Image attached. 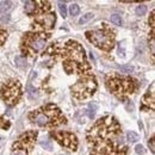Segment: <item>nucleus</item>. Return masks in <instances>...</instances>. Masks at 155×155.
I'll return each mask as SVG.
<instances>
[{
	"mask_svg": "<svg viewBox=\"0 0 155 155\" xmlns=\"http://www.w3.org/2000/svg\"><path fill=\"white\" fill-rule=\"evenodd\" d=\"M61 56L67 73H79L84 75L89 71L85 49L76 41H68L61 51Z\"/></svg>",
	"mask_w": 155,
	"mask_h": 155,
	"instance_id": "f257e3e1",
	"label": "nucleus"
},
{
	"mask_svg": "<svg viewBox=\"0 0 155 155\" xmlns=\"http://www.w3.org/2000/svg\"><path fill=\"white\" fill-rule=\"evenodd\" d=\"M30 119L32 123L37 124L38 127H47V128H53L66 122V118L61 113V110L54 104H48L34 112H31Z\"/></svg>",
	"mask_w": 155,
	"mask_h": 155,
	"instance_id": "f03ea898",
	"label": "nucleus"
},
{
	"mask_svg": "<svg viewBox=\"0 0 155 155\" xmlns=\"http://www.w3.org/2000/svg\"><path fill=\"white\" fill-rule=\"evenodd\" d=\"M119 130L120 128L117 120L111 116H106L96 122L94 125L89 129L87 138L92 141V143L102 140H110L111 137L118 135Z\"/></svg>",
	"mask_w": 155,
	"mask_h": 155,
	"instance_id": "7ed1b4c3",
	"label": "nucleus"
},
{
	"mask_svg": "<svg viewBox=\"0 0 155 155\" xmlns=\"http://www.w3.org/2000/svg\"><path fill=\"white\" fill-rule=\"evenodd\" d=\"M103 25L104 26L102 29L87 31L86 37L97 48L109 51L115 45V31L111 30V27L106 26L105 24H103Z\"/></svg>",
	"mask_w": 155,
	"mask_h": 155,
	"instance_id": "20e7f679",
	"label": "nucleus"
},
{
	"mask_svg": "<svg viewBox=\"0 0 155 155\" xmlns=\"http://www.w3.org/2000/svg\"><path fill=\"white\" fill-rule=\"evenodd\" d=\"M40 5L42 6H36V11L34 13L35 31L44 32V30H50L54 26L56 22V16L54 12H51L48 1H40Z\"/></svg>",
	"mask_w": 155,
	"mask_h": 155,
	"instance_id": "39448f33",
	"label": "nucleus"
},
{
	"mask_svg": "<svg viewBox=\"0 0 155 155\" xmlns=\"http://www.w3.org/2000/svg\"><path fill=\"white\" fill-rule=\"evenodd\" d=\"M106 85L113 94H116L117 97H120V98L131 94L136 89V82L129 78L112 76V78L107 79Z\"/></svg>",
	"mask_w": 155,
	"mask_h": 155,
	"instance_id": "423d86ee",
	"label": "nucleus"
},
{
	"mask_svg": "<svg viewBox=\"0 0 155 155\" xmlns=\"http://www.w3.org/2000/svg\"><path fill=\"white\" fill-rule=\"evenodd\" d=\"M97 89L96 78L91 74H84L80 80L72 87L73 96L78 99H86L91 97Z\"/></svg>",
	"mask_w": 155,
	"mask_h": 155,
	"instance_id": "0eeeda50",
	"label": "nucleus"
},
{
	"mask_svg": "<svg viewBox=\"0 0 155 155\" xmlns=\"http://www.w3.org/2000/svg\"><path fill=\"white\" fill-rule=\"evenodd\" d=\"M47 40H48V35H45L44 32L26 34L24 40H23V43H22L23 44L22 49L26 54L34 55V54L40 53L41 50L44 49V47L47 44Z\"/></svg>",
	"mask_w": 155,
	"mask_h": 155,
	"instance_id": "6e6552de",
	"label": "nucleus"
},
{
	"mask_svg": "<svg viewBox=\"0 0 155 155\" xmlns=\"http://www.w3.org/2000/svg\"><path fill=\"white\" fill-rule=\"evenodd\" d=\"M127 148L118 150L117 146L111 140H102L93 142L91 155H125Z\"/></svg>",
	"mask_w": 155,
	"mask_h": 155,
	"instance_id": "1a4fd4ad",
	"label": "nucleus"
},
{
	"mask_svg": "<svg viewBox=\"0 0 155 155\" xmlns=\"http://www.w3.org/2000/svg\"><path fill=\"white\" fill-rule=\"evenodd\" d=\"M22 94V89H20V84L18 81H10L5 84L1 88V97L5 100V103L10 106L14 105Z\"/></svg>",
	"mask_w": 155,
	"mask_h": 155,
	"instance_id": "9d476101",
	"label": "nucleus"
},
{
	"mask_svg": "<svg viewBox=\"0 0 155 155\" xmlns=\"http://www.w3.org/2000/svg\"><path fill=\"white\" fill-rule=\"evenodd\" d=\"M36 137H37V133L36 131H27L24 135H22L17 142L13 143V149L16 150H27L30 151L32 149L35 142H36Z\"/></svg>",
	"mask_w": 155,
	"mask_h": 155,
	"instance_id": "9b49d317",
	"label": "nucleus"
},
{
	"mask_svg": "<svg viewBox=\"0 0 155 155\" xmlns=\"http://www.w3.org/2000/svg\"><path fill=\"white\" fill-rule=\"evenodd\" d=\"M53 136L55 137V140L66 148H69L72 150H75L78 147V141L74 134L72 133H67V131H55L53 133Z\"/></svg>",
	"mask_w": 155,
	"mask_h": 155,
	"instance_id": "f8f14e48",
	"label": "nucleus"
},
{
	"mask_svg": "<svg viewBox=\"0 0 155 155\" xmlns=\"http://www.w3.org/2000/svg\"><path fill=\"white\" fill-rule=\"evenodd\" d=\"M142 103H143V105L150 107L151 110L155 109V93H154V85H151L150 91H148V92L146 93V94H144V97L142 98Z\"/></svg>",
	"mask_w": 155,
	"mask_h": 155,
	"instance_id": "ddd939ff",
	"label": "nucleus"
},
{
	"mask_svg": "<svg viewBox=\"0 0 155 155\" xmlns=\"http://www.w3.org/2000/svg\"><path fill=\"white\" fill-rule=\"evenodd\" d=\"M26 93H27V97L30 99H35V98L38 97V91L35 87L31 86V84H27V86H26Z\"/></svg>",
	"mask_w": 155,
	"mask_h": 155,
	"instance_id": "4468645a",
	"label": "nucleus"
},
{
	"mask_svg": "<svg viewBox=\"0 0 155 155\" xmlns=\"http://www.w3.org/2000/svg\"><path fill=\"white\" fill-rule=\"evenodd\" d=\"M24 5H25V12L27 14H34L35 13V11H36V3H34V1H25Z\"/></svg>",
	"mask_w": 155,
	"mask_h": 155,
	"instance_id": "2eb2a0df",
	"label": "nucleus"
},
{
	"mask_svg": "<svg viewBox=\"0 0 155 155\" xmlns=\"http://www.w3.org/2000/svg\"><path fill=\"white\" fill-rule=\"evenodd\" d=\"M12 1H1L0 3V13H6L12 9Z\"/></svg>",
	"mask_w": 155,
	"mask_h": 155,
	"instance_id": "dca6fc26",
	"label": "nucleus"
},
{
	"mask_svg": "<svg viewBox=\"0 0 155 155\" xmlns=\"http://www.w3.org/2000/svg\"><path fill=\"white\" fill-rule=\"evenodd\" d=\"M97 109H98L97 104H94V103L88 104V106H87V115H88L89 118H93V117L96 116V111H97Z\"/></svg>",
	"mask_w": 155,
	"mask_h": 155,
	"instance_id": "f3484780",
	"label": "nucleus"
},
{
	"mask_svg": "<svg viewBox=\"0 0 155 155\" xmlns=\"http://www.w3.org/2000/svg\"><path fill=\"white\" fill-rule=\"evenodd\" d=\"M14 62H16V66L19 67V68H25L26 67V60L23 56H16Z\"/></svg>",
	"mask_w": 155,
	"mask_h": 155,
	"instance_id": "a211bd4d",
	"label": "nucleus"
},
{
	"mask_svg": "<svg viewBox=\"0 0 155 155\" xmlns=\"http://www.w3.org/2000/svg\"><path fill=\"white\" fill-rule=\"evenodd\" d=\"M93 17H94V14H93V13H91V12H88V13H86L85 16H82V17L80 18V20H79V24H85V23L89 22L91 19H93Z\"/></svg>",
	"mask_w": 155,
	"mask_h": 155,
	"instance_id": "6ab92c4d",
	"label": "nucleus"
},
{
	"mask_svg": "<svg viewBox=\"0 0 155 155\" xmlns=\"http://www.w3.org/2000/svg\"><path fill=\"white\" fill-rule=\"evenodd\" d=\"M58 10H60V13H61V16L63 17V18H66L67 17V6L63 4V3H58Z\"/></svg>",
	"mask_w": 155,
	"mask_h": 155,
	"instance_id": "aec40b11",
	"label": "nucleus"
},
{
	"mask_svg": "<svg viewBox=\"0 0 155 155\" xmlns=\"http://www.w3.org/2000/svg\"><path fill=\"white\" fill-rule=\"evenodd\" d=\"M69 12H71V14H72V16H78V14H79V12H80V7H79V5L73 4V5L69 7Z\"/></svg>",
	"mask_w": 155,
	"mask_h": 155,
	"instance_id": "412c9836",
	"label": "nucleus"
},
{
	"mask_svg": "<svg viewBox=\"0 0 155 155\" xmlns=\"http://www.w3.org/2000/svg\"><path fill=\"white\" fill-rule=\"evenodd\" d=\"M111 22L115 25H122V18L119 14H112L111 16Z\"/></svg>",
	"mask_w": 155,
	"mask_h": 155,
	"instance_id": "4be33fe9",
	"label": "nucleus"
},
{
	"mask_svg": "<svg viewBox=\"0 0 155 155\" xmlns=\"http://www.w3.org/2000/svg\"><path fill=\"white\" fill-rule=\"evenodd\" d=\"M127 137H128V140H129L130 142H136V141L138 140V135H137L136 133H134V131H129V133L127 134Z\"/></svg>",
	"mask_w": 155,
	"mask_h": 155,
	"instance_id": "5701e85b",
	"label": "nucleus"
},
{
	"mask_svg": "<svg viewBox=\"0 0 155 155\" xmlns=\"http://www.w3.org/2000/svg\"><path fill=\"white\" fill-rule=\"evenodd\" d=\"M41 146H42L44 149H47V150H51V149H53V143H51L50 140H44V141H42V142H41Z\"/></svg>",
	"mask_w": 155,
	"mask_h": 155,
	"instance_id": "b1692460",
	"label": "nucleus"
},
{
	"mask_svg": "<svg viewBox=\"0 0 155 155\" xmlns=\"http://www.w3.org/2000/svg\"><path fill=\"white\" fill-rule=\"evenodd\" d=\"M6 38H7V32L4 29L0 27V45L4 44V42L6 41Z\"/></svg>",
	"mask_w": 155,
	"mask_h": 155,
	"instance_id": "393cba45",
	"label": "nucleus"
},
{
	"mask_svg": "<svg viewBox=\"0 0 155 155\" xmlns=\"http://www.w3.org/2000/svg\"><path fill=\"white\" fill-rule=\"evenodd\" d=\"M146 12H147V6L146 5L137 6V9H136V14L137 16H143V14H146Z\"/></svg>",
	"mask_w": 155,
	"mask_h": 155,
	"instance_id": "a878e982",
	"label": "nucleus"
},
{
	"mask_svg": "<svg viewBox=\"0 0 155 155\" xmlns=\"http://www.w3.org/2000/svg\"><path fill=\"white\" fill-rule=\"evenodd\" d=\"M0 128L1 129H9L10 128V123L4 119V118H0Z\"/></svg>",
	"mask_w": 155,
	"mask_h": 155,
	"instance_id": "bb28decb",
	"label": "nucleus"
},
{
	"mask_svg": "<svg viewBox=\"0 0 155 155\" xmlns=\"http://www.w3.org/2000/svg\"><path fill=\"white\" fill-rule=\"evenodd\" d=\"M135 151H136L137 154H140V155L146 154V149H144V147H143L142 144H137V146L135 147Z\"/></svg>",
	"mask_w": 155,
	"mask_h": 155,
	"instance_id": "cd10ccee",
	"label": "nucleus"
},
{
	"mask_svg": "<svg viewBox=\"0 0 155 155\" xmlns=\"http://www.w3.org/2000/svg\"><path fill=\"white\" fill-rule=\"evenodd\" d=\"M150 26H151V29L154 30V11H153L151 14H150Z\"/></svg>",
	"mask_w": 155,
	"mask_h": 155,
	"instance_id": "c85d7f7f",
	"label": "nucleus"
},
{
	"mask_svg": "<svg viewBox=\"0 0 155 155\" xmlns=\"http://www.w3.org/2000/svg\"><path fill=\"white\" fill-rule=\"evenodd\" d=\"M122 69H123L124 72H131L134 68H133L131 66H127V67H122Z\"/></svg>",
	"mask_w": 155,
	"mask_h": 155,
	"instance_id": "c756f323",
	"label": "nucleus"
},
{
	"mask_svg": "<svg viewBox=\"0 0 155 155\" xmlns=\"http://www.w3.org/2000/svg\"><path fill=\"white\" fill-rule=\"evenodd\" d=\"M0 19H1V22H3V23H5V22H9V20H10V16H9V14H6V17H1Z\"/></svg>",
	"mask_w": 155,
	"mask_h": 155,
	"instance_id": "7c9ffc66",
	"label": "nucleus"
},
{
	"mask_svg": "<svg viewBox=\"0 0 155 155\" xmlns=\"http://www.w3.org/2000/svg\"><path fill=\"white\" fill-rule=\"evenodd\" d=\"M154 149H155V147H154V138H151L150 140V150H151V153H154Z\"/></svg>",
	"mask_w": 155,
	"mask_h": 155,
	"instance_id": "2f4dec72",
	"label": "nucleus"
},
{
	"mask_svg": "<svg viewBox=\"0 0 155 155\" xmlns=\"http://www.w3.org/2000/svg\"><path fill=\"white\" fill-rule=\"evenodd\" d=\"M127 109H128V110H129V109H130V110H133V109H134V105H133V104H130V105H129V104H127Z\"/></svg>",
	"mask_w": 155,
	"mask_h": 155,
	"instance_id": "473e14b6",
	"label": "nucleus"
}]
</instances>
